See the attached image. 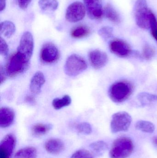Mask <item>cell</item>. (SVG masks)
<instances>
[{
	"mask_svg": "<svg viewBox=\"0 0 157 158\" xmlns=\"http://www.w3.org/2000/svg\"><path fill=\"white\" fill-rule=\"evenodd\" d=\"M88 57L91 65L96 69L104 67L107 64L108 60L106 53L99 50L91 51L89 53Z\"/></svg>",
	"mask_w": 157,
	"mask_h": 158,
	"instance_id": "4fadbf2b",
	"label": "cell"
},
{
	"mask_svg": "<svg viewBox=\"0 0 157 158\" xmlns=\"http://www.w3.org/2000/svg\"><path fill=\"white\" fill-rule=\"evenodd\" d=\"M76 129L78 132L83 134L89 135L92 131L91 125L87 122L81 123L77 124L76 126Z\"/></svg>",
	"mask_w": 157,
	"mask_h": 158,
	"instance_id": "4316f807",
	"label": "cell"
},
{
	"mask_svg": "<svg viewBox=\"0 0 157 158\" xmlns=\"http://www.w3.org/2000/svg\"><path fill=\"white\" fill-rule=\"evenodd\" d=\"M86 10L84 5L80 2H73L68 6L65 13V18L71 23L81 21L85 16Z\"/></svg>",
	"mask_w": 157,
	"mask_h": 158,
	"instance_id": "ba28073f",
	"label": "cell"
},
{
	"mask_svg": "<svg viewBox=\"0 0 157 158\" xmlns=\"http://www.w3.org/2000/svg\"><path fill=\"white\" fill-rule=\"evenodd\" d=\"M109 47L112 53L120 57H128L131 54L132 50L130 45L122 40H112L110 42Z\"/></svg>",
	"mask_w": 157,
	"mask_h": 158,
	"instance_id": "30bf717a",
	"label": "cell"
},
{
	"mask_svg": "<svg viewBox=\"0 0 157 158\" xmlns=\"http://www.w3.org/2000/svg\"><path fill=\"white\" fill-rule=\"evenodd\" d=\"M90 148L97 155H101L108 149L107 144L104 141H99L92 143L89 146Z\"/></svg>",
	"mask_w": 157,
	"mask_h": 158,
	"instance_id": "484cf974",
	"label": "cell"
},
{
	"mask_svg": "<svg viewBox=\"0 0 157 158\" xmlns=\"http://www.w3.org/2000/svg\"><path fill=\"white\" fill-rule=\"evenodd\" d=\"M14 112L12 109L3 107L0 110V126L6 128L12 125L14 119Z\"/></svg>",
	"mask_w": 157,
	"mask_h": 158,
	"instance_id": "5bb4252c",
	"label": "cell"
},
{
	"mask_svg": "<svg viewBox=\"0 0 157 158\" xmlns=\"http://www.w3.org/2000/svg\"><path fill=\"white\" fill-rule=\"evenodd\" d=\"M88 17L91 19L101 18L104 10L102 8L101 0H83Z\"/></svg>",
	"mask_w": 157,
	"mask_h": 158,
	"instance_id": "8fae6325",
	"label": "cell"
},
{
	"mask_svg": "<svg viewBox=\"0 0 157 158\" xmlns=\"http://www.w3.org/2000/svg\"><path fill=\"white\" fill-rule=\"evenodd\" d=\"M153 143L157 147V136H155L153 138Z\"/></svg>",
	"mask_w": 157,
	"mask_h": 158,
	"instance_id": "8d00e7d4",
	"label": "cell"
},
{
	"mask_svg": "<svg viewBox=\"0 0 157 158\" xmlns=\"http://www.w3.org/2000/svg\"><path fill=\"white\" fill-rule=\"evenodd\" d=\"M52 128V126L51 124L37 123L32 127L31 131L34 136H40L46 134Z\"/></svg>",
	"mask_w": 157,
	"mask_h": 158,
	"instance_id": "44dd1931",
	"label": "cell"
},
{
	"mask_svg": "<svg viewBox=\"0 0 157 158\" xmlns=\"http://www.w3.org/2000/svg\"><path fill=\"white\" fill-rule=\"evenodd\" d=\"M104 14L107 18L113 23H119L120 22V15L110 4H108L105 6Z\"/></svg>",
	"mask_w": 157,
	"mask_h": 158,
	"instance_id": "ffe728a7",
	"label": "cell"
},
{
	"mask_svg": "<svg viewBox=\"0 0 157 158\" xmlns=\"http://www.w3.org/2000/svg\"><path fill=\"white\" fill-rule=\"evenodd\" d=\"M6 6V0H0V11L2 12Z\"/></svg>",
	"mask_w": 157,
	"mask_h": 158,
	"instance_id": "e575fe53",
	"label": "cell"
},
{
	"mask_svg": "<svg viewBox=\"0 0 157 158\" xmlns=\"http://www.w3.org/2000/svg\"><path fill=\"white\" fill-rule=\"evenodd\" d=\"M155 54V49L150 45H146L143 49V55L147 60H150L154 57Z\"/></svg>",
	"mask_w": 157,
	"mask_h": 158,
	"instance_id": "f546056e",
	"label": "cell"
},
{
	"mask_svg": "<svg viewBox=\"0 0 157 158\" xmlns=\"http://www.w3.org/2000/svg\"><path fill=\"white\" fill-rule=\"evenodd\" d=\"M72 103L70 96L65 95L61 98H54L52 102V106L55 110H60L65 107L69 106Z\"/></svg>",
	"mask_w": 157,
	"mask_h": 158,
	"instance_id": "cb8c5ba5",
	"label": "cell"
},
{
	"mask_svg": "<svg viewBox=\"0 0 157 158\" xmlns=\"http://www.w3.org/2000/svg\"><path fill=\"white\" fill-rule=\"evenodd\" d=\"M45 82V78L44 74L41 72H36L30 80L29 88L32 94H38L41 91L42 85Z\"/></svg>",
	"mask_w": 157,
	"mask_h": 158,
	"instance_id": "2e32d148",
	"label": "cell"
},
{
	"mask_svg": "<svg viewBox=\"0 0 157 158\" xmlns=\"http://www.w3.org/2000/svg\"><path fill=\"white\" fill-rule=\"evenodd\" d=\"M132 122L131 115L125 111L113 114L111 122V129L113 133L127 131Z\"/></svg>",
	"mask_w": 157,
	"mask_h": 158,
	"instance_id": "8992f818",
	"label": "cell"
},
{
	"mask_svg": "<svg viewBox=\"0 0 157 158\" xmlns=\"http://www.w3.org/2000/svg\"><path fill=\"white\" fill-rule=\"evenodd\" d=\"M40 60L45 64H51L58 61L60 53L56 46L52 43H47L42 46L40 52Z\"/></svg>",
	"mask_w": 157,
	"mask_h": 158,
	"instance_id": "9c48e42d",
	"label": "cell"
},
{
	"mask_svg": "<svg viewBox=\"0 0 157 158\" xmlns=\"http://www.w3.org/2000/svg\"><path fill=\"white\" fill-rule=\"evenodd\" d=\"M71 158H94L92 154L86 149H80L75 152Z\"/></svg>",
	"mask_w": 157,
	"mask_h": 158,
	"instance_id": "4dcf8cb0",
	"label": "cell"
},
{
	"mask_svg": "<svg viewBox=\"0 0 157 158\" xmlns=\"http://www.w3.org/2000/svg\"><path fill=\"white\" fill-rule=\"evenodd\" d=\"M137 99L142 106L154 107L157 106V96L154 94L143 92L138 94Z\"/></svg>",
	"mask_w": 157,
	"mask_h": 158,
	"instance_id": "e0dca14e",
	"label": "cell"
},
{
	"mask_svg": "<svg viewBox=\"0 0 157 158\" xmlns=\"http://www.w3.org/2000/svg\"><path fill=\"white\" fill-rule=\"evenodd\" d=\"M134 144L129 137H120L117 138L112 144L110 151L111 158H127L134 150Z\"/></svg>",
	"mask_w": 157,
	"mask_h": 158,
	"instance_id": "7a4b0ae2",
	"label": "cell"
},
{
	"mask_svg": "<svg viewBox=\"0 0 157 158\" xmlns=\"http://www.w3.org/2000/svg\"><path fill=\"white\" fill-rule=\"evenodd\" d=\"M18 6L21 9H26L29 5L32 0H17Z\"/></svg>",
	"mask_w": 157,
	"mask_h": 158,
	"instance_id": "d6a6232c",
	"label": "cell"
},
{
	"mask_svg": "<svg viewBox=\"0 0 157 158\" xmlns=\"http://www.w3.org/2000/svg\"><path fill=\"white\" fill-rule=\"evenodd\" d=\"M37 150L35 148L28 147L18 150L14 158H37Z\"/></svg>",
	"mask_w": 157,
	"mask_h": 158,
	"instance_id": "d6986e66",
	"label": "cell"
},
{
	"mask_svg": "<svg viewBox=\"0 0 157 158\" xmlns=\"http://www.w3.org/2000/svg\"><path fill=\"white\" fill-rule=\"evenodd\" d=\"M136 130L147 133H153L155 130L154 123L147 121L140 120L135 123Z\"/></svg>",
	"mask_w": 157,
	"mask_h": 158,
	"instance_id": "7402d4cb",
	"label": "cell"
},
{
	"mask_svg": "<svg viewBox=\"0 0 157 158\" xmlns=\"http://www.w3.org/2000/svg\"><path fill=\"white\" fill-rule=\"evenodd\" d=\"M16 27L12 21L6 20L1 23V34L6 38H10L15 32Z\"/></svg>",
	"mask_w": 157,
	"mask_h": 158,
	"instance_id": "ac0fdd59",
	"label": "cell"
},
{
	"mask_svg": "<svg viewBox=\"0 0 157 158\" xmlns=\"http://www.w3.org/2000/svg\"><path fill=\"white\" fill-rule=\"evenodd\" d=\"M9 53V48L6 41L2 37L0 38V54L2 56L6 57Z\"/></svg>",
	"mask_w": 157,
	"mask_h": 158,
	"instance_id": "1f68e13d",
	"label": "cell"
},
{
	"mask_svg": "<svg viewBox=\"0 0 157 158\" xmlns=\"http://www.w3.org/2000/svg\"><path fill=\"white\" fill-rule=\"evenodd\" d=\"M26 99L27 102H30V103H33L34 101H35L34 97L32 96H29L26 97Z\"/></svg>",
	"mask_w": 157,
	"mask_h": 158,
	"instance_id": "d590c367",
	"label": "cell"
},
{
	"mask_svg": "<svg viewBox=\"0 0 157 158\" xmlns=\"http://www.w3.org/2000/svg\"><path fill=\"white\" fill-rule=\"evenodd\" d=\"M29 63L17 52L8 60L6 69L7 75L14 77L23 73L27 69Z\"/></svg>",
	"mask_w": 157,
	"mask_h": 158,
	"instance_id": "5b68a950",
	"label": "cell"
},
{
	"mask_svg": "<svg viewBox=\"0 0 157 158\" xmlns=\"http://www.w3.org/2000/svg\"><path fill=\"white\" fill-rule=\"evenodd\" d=\"M133 90L132 85L129 82L119 81L111 85L109 89V96L115 103H122L130 97Z\"/></svg>",
	"mask_w": 157,
	"mask_h": 158,
	"instance_id": "6da1fadb",
	"label": "cell"
},
{
	"mask_svg": "<svg viewBox=\"0 0 157 158\" xmlns=\"http://www.w3.org/2000/svg\"><path fill=\"white\" fill-rule=\"evenodd\" d=\"M85 60L78 55L74 54L68 57L64 66L65 73L69 77H76L87 69Z\"/></svg>",
	"mask_w": 157,
	"mask_h": 158,
	"instance_id": "277c9868",
	"label": "cell"
},
{
	"mask_svg": "<svg viewBox=\"0 0 157 158\" xmlns=\"http://www.w3.org/2000/svg\"><path fill=\"white\" fill-rule=\"evenodd\" d=\"M146 0H137L134 6V15L137 26L143 29L150 28V14Z\"/></svg>",
	"mask_w": 157,
	"mask_h": 158,
	"instance_id": "3957f363",
	"label": "cell"
},
{
	"mask_svg": "<svg viewBox=\"0 0 157 158\" xmlns=\"http://www.w3.org/2000/svg\"><path fill=\"white\" fill-rule=\"evenodd\" d=\"M38 5L43 11H54L58 8L59 3L57 0H39Z\"/></svg>",
	"mask_w": 157,
	"mask_h": 158,
	"instance_id": "d4e9b609",
	"label": "cell"
},
{
	"mask_svg": "<svg viewBox=\"0 0 157 158\" xmlns=\"http://www.w3.org/2000/svg\"><path fill=\"white\" fill-rule=\"evenodd\" d=\"M90 31L88 27L80 26L74 28L71 31V36L75 39H81L89 35Z\"/></svg>",
	"mask_w": 157,
	"mask_h": 158,
	"instance_id": "603a6c76",
	"label": "cell"
},
{
	"mask_svg": "<svg viewBox=\"0 0 157 158\" xmlns=\"http://www.w3.org/2000/svg\"><path fill=\"white\" fill-rule=\"evenodd\" d=\"M34 47V40L32 34L29 31H26L21 37L17 52L29 62L33 54Z\"/></svg>",
	"mask_w": 157,
	"mask_h": 158,
	"instance_id": "52a82bcc",
	"label": "cell"
},
{
	"mask_svg": "<svg viewBox=\"0 0 157 158\" xmlns=\"http://www.w3.org/2000/svg\"><path fill=\"white\" fill-rule=\"evenodd\" d=\"M113 29L109 27H104L99 30L98 34L105 40H107L112 36Z\"/></svg>",
	"mask_w": 157,
	"mask_h": 158,
	"instance_id": "f1b7e54d",
	"label": "cell"
},
{
	"mask_svg": "<svg viewBox=\"0 0 157 158\" xmlns=\"http://www.w3.org/2000/svg\"><path fill=\"white\" fill-rule=\"evenodd\" d=\"M150 28L151 34L157 41V20L155 16L152 12L150 14Z\"/></svg>",
	"mask_w": 157,
	"mask_h": 158,
	"instance_id": "83f0119b",
	"label": "cell"
},
{
	"mask_svg": "<svg viewBox=\"0 0 157 158\" xmlns=\"http://www.w3.org/2000/svg\"><path fill=\"white\" fill-rule=\"evenodd\" d=\"M6 70L2 65L0 66V79H1V84L2 85L6 80Z\"/></svg>",
	"mask_w": 157,
	"mask_h": 158,
	"instance_id": "836d02e7",
	"label": "cell"
},
{
	"mask_svg": "<svg viewBox=\"0 0 157 158\" xmlns=\"http://www.w3.org/2000/svg\"><path fill=\"white\" fill-rule=\"evenodd\" d=\"M46 151L52 155H58L65 149V144L62 141L58 138L49 139L44 145Z\"/></svg>",
	"mask_w": 157,
	"mask_h": 158,
	"instance_id": "9a60e30c",
	"label": "cell"
},
{
	"mask_svg": "<svg viewBox=\"0 0 157 158\" xmlns=\"http://www.w3.org/2000/svg\"><path fill=\"white\" fill-rule=\"evenodd\" d=\"M15 145L14 135L11 134L6 135L0 143V158H11Z\"/></svg>",
	"mask_w": 157,
	"mask_h": 158,
	"instance_id": "7c38bea8",
	"label": "cell"
}]
</instances>
